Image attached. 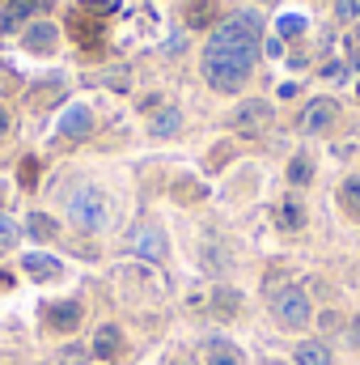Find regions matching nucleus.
Segmentation results:
<instances>
[{"label":"nucleus","mask_w":360,"mask_h":365,"mask_svg":"<svg viewBox=\"0 0 360 365\" xmlns=\"http://www.w3.org/2000/svg\"><path fill=\"white\" fill-rule=\"evenodd\" d=\"M259 64V21L255 13H238L212 30L203 47V81L221 93H233L250 81Z\"/></svg>","instance_id":"1"},{"label":"nucleus","mask_w":360,"mask_h":365,"mask_svg":"<svg viewBox=\"0 0 360 365\" xmlns=\"http://www.w3.org/2000/svg\"><path fill=\"white\" fill-rule=\"evenodd\" d=\"M68 217H73V225H81V230H102V225L110 221V204H106V195H102L97 187H77V191L68 195Z\"/></svg>","instance_id":"2"},{"label":"nucleus","mask_w":360,"mask_h":365,"mask_svg":"<svg viewBox=\"0 0 360 365\" xmlns=\"http://www.w3.org/2000/svg\"><path fill=\"white\" fill-rule=\"evenodd\" d=\"M271 314H275V323H280V327H305L314 310H309V297H305V289L288 284V289H280V293L271 297Z\"/></svg>","instance_id":"3"},{"label":"nucleus","mask_w":360,"mask_h":365,"mask_svg":"<svg viewBox=\"0 0 360 365\" xmlns=\"http://www.w3.org/2000/svg\"><path fill=\"white\" fill-rule=\"evenodd\" d=\"M127 251L140 255V259H149V264H162V259H166V234L144 221V225H136V230L127 234Z\"/></svg>","instance_id":"4"},{"label":"nucleus","mask_w":360,"mask_h":365,"mask_svg":"<svg viewBox=\"0 0 360 365\" xmlns=\"http://www.w3.org/2000/svg\"><path fill=\"white\" fill-rule=\"evenodd\" d=\"M93 128V110L85 102H73L64 115H60V123H55V132L64 136V140H81V136H90Z\"/></svg>","instance_id":"5"},{"label":"nucleus","mask_w":360,"mask_h":365,"mask_svg":"<svg viewBox=\"0 0 360 365\" xmlns=\"http://www.w3.org/2000/svg\"><path fill=\"white\" fill-rule=\"evenodd\" d=\"M268 119H271V106H268V102H242V106L229 115V123H233L238 132H259Z\"/></svg>","instance_id":"6"},{"label":"nucleus","mask_w":360,"mask_h":365,"mask_svg":"<svg viewBox=\"0 0 360 365\" xmlns=\"http://www.w3.org/2000/svg\"><path fill=\"white\" fill-rule=\"evenodd\" d=\"M335 123V102L331 98H314L301 115V132H327Z\"/></svg>","instance_id":"7"},{"label":"nucleus","mask_w":360,"mask_h":365,"mask_svg":"<svg viewBox=\"0 0 360 365\" xmlns=\"http://www.w3.org/2000/svg\"><path fill=\"white\" fill-rule=\"evenodd\" d=\"M55 38H60V30H55L51 21H34V26L21 34V47H30V51L47 56V51H55Z\"/></svg>","instance_id":"8"},{"label":"nucleus","mask_w":360,"mask_h":365,"mask_svg":"<svg viewBox=\"0 0 360 365\" xmlns=\"http://www.w3.org/2000/svg\"><path fill=\"white\" fill-rule=\"evenodd\" d=\"M119 353H123V331H119L115 323L97 327V336H93V357H97V361H115Z\"/></svg>","instance_id":"9"},{"label":"nucleus","mask_w":360,"mask_h":365,"mask_svg":"<svg viewBox=\"0 0 360 365\" xmlns=\"http://www.w3.org/2000/svg\"><path fill=\"white\" fill-rule=\"evenodd\" d=\"M47 9V0H9V9L0 13V34H9L17 21H26L30 13H43Z\"/></svg>","instance_id":"10"},{"label":"nucleus","mask_w":360,"mask_h":365,"mask_svg":"<svg viewBox=\"0 0 360 365\" xmlns=\"http://www.w3.org/2000/svg\"><path fill=\"white\" fill-rule=\"evenodd\" d=\"M47 319H51V327H55V331H73V327L81 323V306H77V302H55Z\"/></svg>","instance_id":"11"},{"label":"nucleus","mask_w":360,"mask_h":365,"mask_svg":"<svg viewBox=\"0 0 360 365\" xmlns=\"http://www.w3.org/2000/svg\"><path fill=\"white\" fill-rule=\"evenodd\" d=\"M292 357H297V365H331V349L322 340H301Z\"/></svg>","instance_id":"12"},{"label":"nucleus","mask_w":360,"mask_h":365,"mask_svg":"<svg viewBox=\"0 0 360 365\" xmlns=\"http://www.w3.org/2000/svg\"><path fill=\"white\" fill-rule=\"evenodd\" d=\"M208 365H246V357H242L238 344H229V340H212V344H208Z\"/></svg>","instance_id":"13"},{"label":"nucleus","mask_w":360,"mask_h":365,"mask_svg":"<svg viewBox=\"0 0 360 365\" xmlns=\"http://www.w3.org/2000/svg\"><path fill=\"white\" fill-rule=\"evenodd\" d=\"M179 128H182V110L179 106H162V110L153 115V123H149L153 136H174Z\"/></svg>","instance_id":"14"},{"label":"nucleus","mask_w":360,"mask_h":365,"mask_svg":"<svg viewBox=\"0 0 360 365\" xmlns=\"http://www.w3.org/2000/svg\"><path fill=\"white\" fill-rule=\"evenodd\" d=\"M21 268L34 276V280H51V276L64 272V268H60V259H51V255H26V259H21Z\"/></svg>","instance_id":"15"},{"label":"nucleus","mask_w":360,"mask_h":365,"mask_svg":"<svg viewBox=\"0 0 360 365\" xmlns=\"http://www.w3.org/2000/svg\"><path fill=\"white\" fill-rule=\"evenodd\" d=\"M216 17V0H191L186 4V26H208Z\"/></svg>","instance_id":"16"},{"label":"nucleus","mask_w":360,"mask_h":365,"mask_svg":"<svg viewBox=\"0 0 360 365\" xmlns=\"http://www.w3.org/2000/svg\"><path fill=\"white\" fill-rule=\"evenodd\" d=\"M339 204H344V212L348 217H360V179L352 175V179H344V187H339Z\"/></svg>","instance_id":"17"},{"label":"nucleus","mask_w":360,"mask_h":365,"mask_svg":"<svg viewBox=\"0 0 360 365\" xmlns=\"http://www.w3.org/2000/svg\"><path fill=\"white\" fill-rule=\"evenodd\" d=\"M301 221H305V208H301V200L288 195V200L280 204V225H284V230H297Z\"/></svg>","instance_id":"18"},{"label":"nucleus","mask_w":360,"mask_h":365,"mask_svg":"<svg viewBox=\"0 0 360 365\" xmlns=\"http://www.w3.org/2000/svg\"><path fill=\"white\" fill-rule=\"evenodd\" d=\"M26 230L38 238V242H47V238H55V221L47 217V212H30V221H26Z\"/></svg>","instance_id":"19"},{"label":"nucleus","mask_w":360,"mask_h":365,"mask_svg":"<svg viewBox=\"0 0 360 365\" xmlns=\"http://www.w3.org/2000/svg\"><path fill=\"white\" fill-rule=\"evenodd\" d=\"M309 179H314V166H309V158H301V153H297V158L288 162V182H297V187H301V182H309Z\"/></svg>","instance_id":"20"},{"label":"nucleus","mask_w":360,"mask_h":365,"mask_svg":"<svg viewBox=\"0 0 360 365\" xmlns=\"http://www.w3.org/2000/svg\"><path fill=\"white\" fill-rule=\"evenodd\" d=\"M216 314L221 319H233L238 314V293L233 289H216Z\"/></svg>","instance_id":"21"},{"label":"nucleus","mask_w":360,"mask_h":365,"mask_svg":"<svg viewBox=\"0 0 360 365\" xmlns=\"http://www.w3.org/2000/svg\"><path fill=\"white\" fill-rule=\"evenodd\" d=\"M17 238H21V230H17V221H13V217H4V212H0V247H13V242H17Z\"/></svg>","instance_id":"22"},{"label":"nucleus","mask_w":360,"mask_h":365,"mask_svg":"<svg viewBox=\"0 0 360 365\" xmlns=\"http://www.w3.org/2000/svg\"><path fill=\"white\" fill-rule=\"evenodd\" d=\"M85 357H90V353H85L81 344H68V349L55 357V365H85Z\"/></svg>","instance_id":"23"},{"label":"nucleus","mask_w":360,"mask_h":365,"mask_svg":"<svg viewBox=\"0 0 360 365\" xmlns=\"http://www.w3.org/2000/svg\"><path fill=\"white\" fill-rule=\"evenodd\" d=\"M81 9L93 13V17H106V13H115V9H119V0H81Z\"/></svg>","instance_id":"24"},{"label":"nucleus","mask_w":360,"mask_h":365,"mask_svg":"<svg viewBox=\"0 0 360 365\" xmlns=\"http://www.w3.org/2000/svg\"><path fill=\"white\" fill-rule=\"evenodd\" d=\"M301 30H305V17H292V13L280 17V34H301Z\"/></svg>","instance_id":"25"},{"label":"nucleus","mask_w":360,"mask_h":365,"mask_svg":"<svg viewBox=\"0 0 360 365\" xmlns=\"http://www.w3.org/2000/svg\"><path fill=\"white\" fill-rule=\"evenodd\" d=\"M339 17H360V4L356 0H339Z\"/></svg>","instance_id":"26"},{"label":"nucleus","mask_w":360,"mask_h":365,"mask_svg":"<svg viewBox=\"0 0 360 365\" xmlns=\"http://www.w3.org/2000/svg\"><path fill=\"white\" fill-rule=\"evenodd\" d=\"M327 77L331 81H344V64H327Z\"/></svg>","instance_id":"27"},{"label":"nucleus","mask_w":360,"mask_h":365,"mask_svg":"<svg viewBox=\"0 0 360 365\" xmlns=\"http://www.w3.org/2000/svg\"><path fill=\"white\" fill-rule=\"evenodd\" d=\"M352 349H356V353H360V319H356V323H352Z\"/></svg>","instance_id":"28"},{"label":"nucleus","mask_w":360,"mask_h":365,"mask_svg":"<svg viewBox=\"0 0 360 365\" xmlns=\"http://www.w3.org/2000/svg\"><path fill=\"white\" fill-rule=\"evenodd\" d=\"M9 132V115H4V106H0V136Z\"/></svg>","instance_id":"29"},{"label":"nucleus","mask_w":360,"mask_h":365,"mask_svg":"<svg viewBox=\"0 0 360 365\" xmlns=\"http://www.w3.org/2000/svg\"><path fill=\"white\" fill-rule=\"evenodd\" d=\"M352 38H356V47H360V17H356V30H352Z\"/></svg>","instance_id":"30"},{"label":"nucleus","mask_w":360,"mask_h":365,"mask_svg":"<svg viewBox=\"0 0 360 365\" xmlns=\"http://www.w3.org/2000/svg\"><path fill=\"white\" fill-rule=\"evenodd\" d=\"M356 68H360V47H356Z\"/></svg>","instance_id":"31"},{"label":"nucleus","mask_w":360,"mask_h":365,"mask_svg":"<svg viewBox=\"0 0 360 365\" xmlns=\"http://www.w3.org/2000/svg\"><path fill=\"white\" fill-rule=\"evenodd\" d=\"M179 365H199V361H179Z\"/></svg>","instance_id":"32"}]
</instances>
